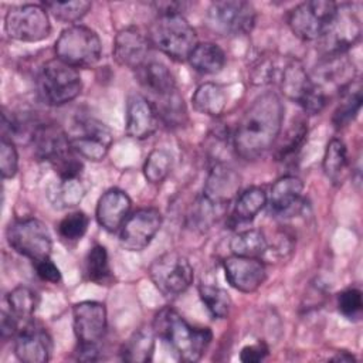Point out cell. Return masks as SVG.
I'll use <instances>...</instances> for the list:
<instances>
[{
	"label": "cell",
	"mask_w": 363,
	"mask_h": 363,
	"mask_svg": "<svg viewBox=\"0 0 363 363\" xmlns=\"http://www.w3.org/2000/svg\"><path fill=\"white\" fill-rule=\"evenodd\" d=\"M282 119L284 105L275 92L269 91L255 98L241 116L233 135L235 153L245 160L262 156L278 140Z\"/></svg>",
	"instance_id": "cell-1"
},
{
	"label": "cell",
	"mask_w": 363,
	"mask_h": 363,
	"mask_svg": "<svg viewBox=\"0 0 363 363\" xmlns=\"http://www.w3.org/2000/svg\"><path fill=\"white\" fill-rule=\"evenodd\" d=\"M152 328L156 336L167 342L179 359L184 362L200 360L213 339L208 328L191 326L177 311L169 306L155 315Z\"/></svg>",
	"instance_id": "cell-2"
},
{
	"label": "cell",
	"mask_w": 363,
	"mask_h": 363,
	"mask_svg": "<svg viewBox=\"0 0 363 363\" xmlns=\"http://www.w3.org/2000/svg\"><path fill=\"white\" fill-rule=\"evenodd\" d=\"M35 156L48 162L60 179H79L82 162L72 149L69 136L52 123H38L31 135Z\"/></svg>",
	"instance_id": "cell-3"
},
{
	"label": "cell",
	"mask_w": 363,
	"mask_h": 363,
	"mask_svg": "<svg viewBox=\"0 0 363 363\" xmlns=\"http://www.w3.org/2000/svg\"><path fill=\"white\" fill-rule=\"evenodd\" d=\"M147 38L174 61H186L197 45V33L182 13L159 14L149 28Z\"/></svg>",
	"instance_id": "cell-4"
},
{
	"label": "cell",
	"mask_w": 363,
	"mask_h": 363,
	"mask_svg": "<svg viewBox=\"0 0 363 363\" xmlns=\"http://www.w3.org/2000/svg\"><path fill=\"white\" fill-rule=\"evenodd\" d=\"M278 82L282 94L296 102L305 113H320L328 104V94L313 82L303 64L296 58H289L282 64Z\"/></svg>",
	"instance_id": "cell-5"
},
{
	"label": "cell",
	"mask_w": 363,
	"mask_h": 363,
	"mask_svg": "<svg viewBox=\"0 0 363 363\" xmlns=\"http://www.w3.org/2000/svg\"><path fill=\"white\" fill-rule=\"evenodd\" d=\"M40 99L51 106H61L75 99L82 89L79 72L58 58L45 62L37 74Z\"/></svg>",
	"instance_id": "cell-6"
},
{
	"label": "cell",
	"mask_w": 363,
	"mask_h": 363,
	"mask_svg": "<svg viewBox=\"0 0 363 363\" xmlns=\"http://www.w3.org/2000/svg\"><path fill=\"white\" fill-rule=\"evenodd\" d=\"M60 61L72 68H89L101 60L102 44L98 34L81 24H74L61 31L54 45Z\"/></svg>",
	"instance_id": "cell-7"
},
{
	"label": "cell",
	"mask_w": 363,
	"mask_h": 363,
	"mask_svg": "<svg viewBox=\"0 0 363 363\" xmlns=\"http://www.w3.org/2000/svg\"><path fill=\"white\" fill-rule=\"evenodd\" d=\"M149 277L164 298H176L190 288L194 271L184 255L170 251L162 254L150 264Z\"/></svg>",
	"instance_id": "cell-8"
},
{
	"label": "cell",
	"mask_w": 363,
	"mask_h": 363,
	"mask_svg": "<svg viewBox=\"0 0 363 363\" xmlns=\"http://www.w3.org/2000/svg\"><path fill=\"white\" fill-rule=\"evenodd\" d=\"M6 235L9 245L33 262L50 258L52 240L43 221L33 217L14 220L9 224Z\"/></svg>",
	"instance_id": "cell-9"
},
{
	"label": "cell",
	"mask_w": 363,
	"mask_h": 363,
	"mask_svg": "<svg viewBox=\"0 0 363 363\" xmlns=\"http://www.w3.org/2000/svg\"><path fill=\"white\" fill-rule=\"evenodd\" d=\"M206 20L208 27L218 35H244L255 24V10L248 1L220 0L210 4Z\"/></svg>",
	"instance_id": "cell-10"
},
{
	"label": "cell",
	"mask_w": 363,
	"mask_h": 363,
	"mask_svg": "<svg viewBox=\"0 0 363 363\" xmlns=\"http://www.w3.org/2000/svg\"><path fill=\"white\" fill-rule=\"evenodd\" d=\"M4 28L10 38L24 43H35L51 33L48 11L41 4H20L7 10Z\"/></svg>",
	"instance_id": "cell-11"
},
{
	"label": "cell",
	"mask_w": 363,
	"mask_h": 363,
	"mask_svg": "<svg viewBox=\"0 0 363 363\" xmlns=\"http://www.w3.org/2000/svg\"><path fill=\"white\" fill-rule=\"evenodd\" d=\"M336 6L329 0L303 1L291 10L288 16L289 28L303 41L319 40L330 24Z\"/></svg>",
	"instance_id": "cell-12"
},
{
	"label": "cell",
	"mask_w": 363,
	"mask_h": 363,
	"mask_svg": "<svg viewBox=\"0 0 363 363\" xmlns=\"http://www.w3.org/2000/svg\"><path fill=\"white\" fill-rule=\"evenodd\" d=\"M362 26L354 6L350 3L337 4L335 16L320 37L326 54L346 52L360 38Z\"/></svg>",
	"instance_id": "cell-13"
},
{
	"label": "cell",
	"mask_w": 363,
	"mask_h": 363,
	"mask_svg": "<svg viewBox=\"0 0 363 363\" xmlns=\"http://www.w3.org/2000/svg\"><path fill=\"white\" fill-rule=\"evenodd\" d=\"M162 225V214L155 207H145L128 216L121 227V245L128 251L145 250Z\"/></svg>",
	"instance_id": "cell-14"
},
{
	"label": "cell",
	"mask_w": 363,
	"mask_h": 363,
	"mask_svg": "<svg viewBox=\"0 0 363 363\" xmlns=\"http://www.w3.org/2000/svg\"><path fill=\"white\" fill-rule=\"evenodd\" d=\"M77 126L78 132L69 138L77 155L91 162L105 159L112 145L111 130L102 122L92 118L81 119Z\"/></svg>",
	"instance_id": "cell-15"
},
{
	"label": "cell",
	"mask_w": 363,
	"mask_h": 363,
	"mask_svg": "<svg viewBox=\"0 0 363 363\" xmlns=\"http://www.w3.org/2000/svg\"><path fill=\"white\" fill-rule=\"evenodd\" d=\"M74 332L81 345H98L106 332V308L96 301H82L72 308Z\"/></svg>",
	"instance_id": "cell-16"
},
{
	"label": "cell",
	"mask_w": 363,
	"mask_h": 363,
	"mask_svg": "<svg viewBox=\"0 0 363 363\" xmlns=\"http://www.w3.org/2000/svg\"><path fill=\"white\" fill-rule=\"evenodd\" d=\"M227 282L240 292L257 291L267 278V269L261 258L231 255L223 262Z\"/></svg>",
	"instance_id": "cell-17"
},
{
	"label": "cell",
	"mask_w": 363,
	"mask_h": 363,
	"mask_svg": "<svg viewBox=\"0 0 363 363\" xmlns=\"http://www.w3.org/2000/svg\"><path fill=\"white\" fill-rule=\"evenodd\" d=\"M52 352V340L48 332L34 323L27 322L20 328L14 340V353L24 363L48 362Z\"/></svg>",
	"instance_id": "cell-18"
},
{
	"label": "cell",
	"mask_w": 363,
	"mask_h": 363,
	"mask_svg": "<svg viewBox=\"0 0 363 363\" xmlns=\"http://www.w3.org/2000/svg\"><path fill=\"white\" fill-rule=\"evenodd\" d=\"M240 186V174L233 167L224 163H216L207 176L201 196L220 210H224L238 196Z\"/></svg>",
	"instance_id": "cell-19"
},
{
	"label": "cell",
	"mask_w": 363,
	"mask_h": 363,
	"mask_svg": "<svg viewBox=\"0 0 363 363\" xmlns=\"http://www.w3.org/2000/svg\"><path fill=\"white\" fill-rule=\"evenodd\" d=\"M150 45L149 38L138 28H122L113 41V58L122 67L138 69L146 62Z\"/></svg>",
	"instance_id": "cell-20"
},
{
	"label": "cell",
	"mask_w": 363,
	"mask_h": 363,
	"mask_svg": "<svg viewBox=\"0 0 363 363\" xmlns=\"http://www.w3.org/2000/svg\"><path fill=\"white\" fill-rule=\"evenodd\" d=\"M303 183L299 177L286 174L279 177L271 187L268 206L271 213L281 217L295 216L302 208Z\"/></svg>",
	"instance_id": "cell-21"
},
{
	"label": "cell",
	"mask_w": 363,
	"mask_h": 363,
	"mask_svg": "<svg viewBox=\"0 0 363 363\" xmlns=\"http://www.w3.org/2000/svg\"><path fill=\"white\" fill-rule=\"evenodd\" d=\"M130 207L132 201L126 191L112 187L106 190L98 200L95 210L96 221L104 230L115 233L121 230L122 224L128 218Z\"/></svg>",
	"instance_id": "cell-22"
},
{
	"label": "cell",
	"mask_w": 363,
	"mask_h": 363,
	"mask_svg": "<svg viewBox=\"0 0 363 363\" xmlns=\"http://www.w3.org/2000/svg\"><path fill=\"white\" fill-rule=\"evenodd\" d=\"M157 113L153 104L142 95H132L126 105V133L132 139H146L157 128Z\"/></svg>",
	"instance_id": "cell-23"
},
{
	"label": "cell",
	"mask_w": 363,
	"mask_h": 363,
	"mask_svg": "<svg viewBox=\"0 0 363 363\" xmlns=\"http://www.w3.org/2000/svg\"><path fill=\"white\" fill-rule=\"evenodd\" d=\"M136 71L138 82L156 99L174 92L176 81L170 69L159 61H146Z\"/></svg>",
	"instance_id": "cell-24"
},
{
	"label": "cell",
	"mask_w": 363,
	"mask_h": 363,
	"mask_svg": "<svg viewBox=\"0 0 363 363\" xmlns=\"http://www.w3.org/2000/svg\"><path fill=\"white\" fill-rule=\"evenodd\" d=\"M191 102L197 112L208 116H220L227 105V95L221 85L204 82L194 91Z\"/></svg>",
	"instance_id": "cell-25"
},
{
	"label": "cell",
	"mask_w": 363,
	"mask_h": 363,
	"mask_svg": "<svg viewBox=\"0 0 363 363\" xmlns=\"http://www.w3.org/2000/svg\"><path fill=\"white\" fill-rule=\"evenodd\" d=\"M156 333L153 328H140L123 343L121 349L122 359L126 362L145 363L152 360Z\"/></svg>",
	"instance_id": "cell-26"
},
{
	"label": "cell",
	"mask_w": 363,
	"mask_h": 363,
	"mask_svg": "<svg viewBox=\"0 0 363 363\" xmlns=\"http://www.w3.org/2000/svg\"><path fill=\"white\" fill-rule=\"evenodd\" d=\"M85 187L79 179H60L47 187V197L55 208H69L81 203Z\"/></svg>",
	"instance_id": "cell-27"
},
{
	"label": "cell",
	"mask_w": 363,
	"mask_h": 363,
	"mask_svg": "<svg viewBox=\"0 0 363 363\" xmlns=\"http://www.w3.org/2000/svg\"><path fill=\"white\" fill-rule=\"evenodd\" d=\"M187 61L196 71L201 74H217L225 64V54L214 43H197Z\"/></svg>",
	"instance_id": "cell-28"
},
{
	"label": "cell",
	"mask_w": 363,
	"mask_h": 363,
	"mask_svg": "<svg viewBox=\"0 0 363 363\" xmlns=\"http://www.w3.org/2000/svg\"><path fill=\"white\" fill-rule=\"evenodd\" d=\"M322 167L325 176L330 180L332 184H342L347 170V150L340 139L335 138L329 140L325 149Z\"/></svg>",
	"instance_id": "cell-29"
},
{
	"label": "cell",
	"mask_w": 363,
	"mask_h": 363,
	"mask_svg": "<svg viewBox=\"0 0 363 363\" xmlns=\"http://www.w3.org/2000/svg\"><path fill=\"white\" fill-rule=\"evenodd\" d=\"M230 250L234 255L262 258L267 255L269 247L267 237L261 230H244L237 233L230 241Z\"/></svg>",
	"instance_id": "cell-30"
},
{
	"label": "cell",
	"mask_w": 363,
	"mask_h": 363,
	"mask_svg": "<svg viewBox=\"0 0 363 363\" xmlns=\"http://www.w3.org/2000/svg\"><path fill=\"white\" fill-rule=\"evenodd\" d=\"M267 201L268 196L264 189L250 187L237 196L233 218L237 223H248L267 206Z\"/></svg>",
	"instance_id": "cell-31"
},
{
	"label": "cell",
	"mask_w": 363,
	"mask_h": 363,
	"mask_svg": "<svg viewBox=\"0 0 363 363\" xmlns=\"http://www.w3.org/2000/svg\"><path fill=\"white\" fill-rule=\"evenodd\" d=\"M340 101L337 108L333 112V125L339 129L346 125H349L359 113L362 108V89L360 85L356 82L349 84L346 88H343L340 92Z\"/></svg>",
	"instance_id": "cell-32"
},
{
	"label": "cell",
	"mask_w": 363,
	"mask_h": 363,
	"mask_svg": "<svg viewBox=\"0 0 363 363\" xmlns=\"http://www.w3.org/2000/svg\"><path fill=\"white\" fill-rule=\"evenodd\" d=\"M7 305L18 322H28L38 306V295L28 286H16L7 295Z\"/></svg>",
	"instance_id": "cell-33"
},
{
	"label": "cell",
	"mask_w": 363,
	"mask_h": 363,
	"mask_svg": "<svg viewBox=\"0 0 363 363\" xmlns=\"http://www.w3.org/2000/svg\"><path fill=\"white\" fill-rule=\"evenodd\" d=\"M153 106L157 118H162V121L169 126H180L187 118L183 98L180 96L177 89L166 96L157 98Z\"/></svg>",
	"instance_id": "cell-34"
},
{
	"label": "cell",
	"mask_w": 363,
	"mask_h": 363,
	"mask_svg": "<svg viewBox=\"0 0 363 363\" xmlns=\"http://www.w3.org/2000/svg\"><path fill=\"white\" fill-rule=\"evenodd\" d=\"M199 295L213 318L224 319L231 309V298L228 292L220 286L201 284L199 286Z\"/></svg>",
	"instance_id": "cell-35"
},
{
	"label": "cell",
	"mask_w": 363,
	"mask_h": 363,
	"mask_svg": "<svg viewBox=\"0 0 363 363\" xmlns=\"http://www.w3.org/2000/svg\"><path fill=\"white\" fill-rule=\"evenodd\" d=\"M85 272L89 281L92 282H96L99 285L109 282L112 274H111L109 258L105 247L96 244L89 250L85 259Z\"/></svg>",
	"instance_id": "cell-36"
},
{
	"label": "cell",
	"mask_w": 363,
	"mask_h": 363,
	"mask_svg": "<svg viewBox=\"0 0 363 363\" xmlns=\"http://www.w3.org/2000/svg\"><path fill=\"white\" fill-rule=\"evenodd\" d=\"M308 136V125L303 118L295 119L286 133L284 135V139L277 146V157L278 160H285L288 156L295 155L302 145L305 143V139Z\"/></svg>",
	"instance_id": "cell-37"
},
{
	"label": "cell",
	"mask_w": 363,
	"mask_h": 363,
	"mask_svg": "<svg viewBox=\"0 0 363 363\" xmlns=\"http://www.w3.org/2000/svg\"><path fill=\"white\" fill-rule=\"evenodd\" d=\"M172 155L164 149H153L143 164L145 179L152 184L162 183L170 173Z\"/></svg>",
	"instance_id": "cell-38"
},
{
	"label": "cell",
	"mask_w": 363,
	"mask_h": 363,
	"mask_svg": "<svg viewBox=\"0 0 363 363\" xmlns=\"http://www.w3.org/2000/svg\"><path fill=\"white\" fill-rule=\"evenodd\" d=\"M43 6L57 20L62 23H75L81 20L92 7L91 1L75 0V1H44Z\"/></svg>",
	"instance_id": "cell-39"
},
{
	"label": "cell",
	"mask_w": 363,
	"mask_h": 363,
	"mask_svg": "<svg viewBox=\"0 0 363 363\" xmlns=\"http://www.w3.org/2000/svg\"><path fill=\"white\" fill-rule=\"evenodd\" d=\"M88 225V216L82 211H74L61 220V223L58 224V234L62 240L74 242L85 235Z\"/></svg>",
	"instance_id": "cell-40"
},
{
	"label": "cell",
	"mask_w": 363,
	"mask_h": 363,
	"mask_svg": "<svg viewBox=\"0 0 363 363\" xmlns=\"http://www.w3.org/2000/svg\"><path fill=\"white\" fill-rule=\"evenodd\" d=\"M18 169V155L13 140L7 136H1L0 142V172L3 179H11Z\"/></svg>",
	"instance_id": "cell-41"
},
{
	"label": "cell",
	"mask_w": 363,
	"mask_h": 363,
	"mask_svg": "<svg viewBox=\"0 0 363 363\" xmlns=\"http://www.w3.org/2000/svg\"><path fill=\"white\" fill-rule=\"evenodd\" d=\"M337 308L339 312L349 319L359 318L363 308L362 292L356 288H347L342 291L337 295Z\"/></svg>",
	"instance_id": "cell-42"
},
{
	"label": "cell",
	"mask_w": 363,
	"mask_h": 363,
	"mask_svg": "<svg viewBox=\"0 0 363 363\" xmlns=\"http://www.w3.org/2000/svg\"><path fill=\"white\" fill-rule=\"evenodd\" d=\"M34 264H35V272L40 279H43L45 282H51V284H57L61 281V272H60L58 267L50 258L41 259Z\"/></svg>",
	"instance_id": "cell-43"
},
{
	"label": "cell",
	"mask_w": 363,
	"mask_h": 363,
	"mask_svg": "<svg viewBox=\"0 0 363 363\" xmlns=\"http://www.w3.org/2000/svg\"><path fill=\"white\" fill-rule=\"evenodd\" d=\"M268 354V347L265 343L258 342L254 345L244 346L240 353V360L244 363H258L264 360Z\"/></svg>",
	"instance_id": "cell-44"
},
{
	"label": "cell",
	"mask_w": 363,
	"mask_h": 363,
	"mask_svg": "<svg viewBox=\"0 0 363 363\" xmlns=\"http://www.w3.org/2000/svg\"><path fill=\"white\" fill-rule=\"evenodd\" d=\"M98 345H81L78 343V347H77V359L78 360H85V362H92V360H96L98 359Z\"/></svg>",
	"instance_id": "cell-45"
},
{
	"label": "cell",
	"mask_w": 363,
	"mask_h": 363,
	"mask_svg": "<svg viewBox=\"0 0 363 363\" xmlns=\"http://www.w3.org/2000/svg\"><path fill=\"white\" fill-rule=\"evenodd\" d=\"M330 360H333V362H354L356 357L353 354H350L349 352L343 350V352H337V354L333 356Z\"/></svg>",
	"instance_id": "cell-46"
}]
</instances>
